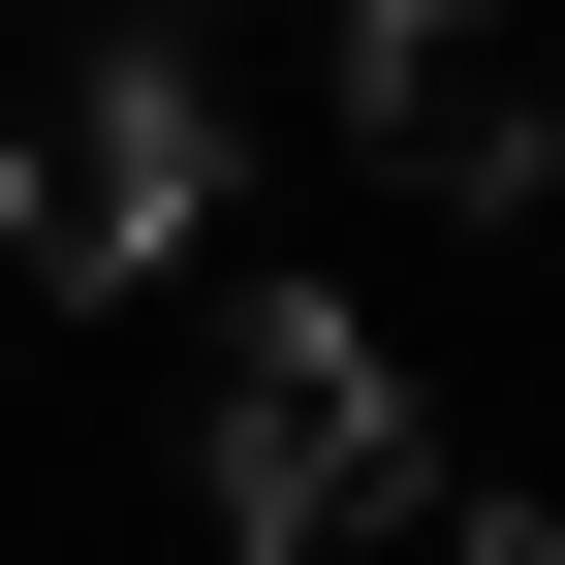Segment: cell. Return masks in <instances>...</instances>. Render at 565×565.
I'll list each match as a JSON object with an SVG mask.
<instances>
[{"label": "cell", "mask_w": 565, "mask_h": 565, "mask_svg": "<svg viewBox=\"0 0 565 565\" xmlns=\"http://www.w3.org/2000/svg\"><path fill=\"white\" fill-rule=\"evenodd\" d=\"M440 565H565V534H534V503H471V534H440Z\"/></svg>", "instance_id": "4"}, {"label": "cell", "mask_w": 565, "mask_h": 565, "mask_svg": "<svg viewBox=\"0 0 565 565\" xmlns=\"http://www.w3.org/2000/svg\"><path fill=\"white\" fill-rule=\"evenodd\" d=\"M408 503H440V440H408V345L282 282V315L221 345V534H252V565H345V534H408Z\"/></svg>", "instance_id": "1"}, {"label": "cell", "mask_w": 565, "mask_h": 565, "mask_svg": "<svg viewBox=\"0 0 565 565\" xmlns=\"http://www.w3.org/2000/svg\"><path fill=\"white\" fill-rule=\"evenodd\" d=\"M189 221H221V95H189V63H63V95L0 126V252L32 282H158Z\"/></svg>", "instance_id": "2"}, {"label": "cell", "mask_w": 565, "mask_h": 565, "mask_svg": "<svg viewBox=\"0 0 565 565\" xmlns=\"http://www.w3.org/2000/svg\"><path fill=\"white\" fill-rule=\"evenodd\" d=\"M345 126H377L440 221H534V189H565V63H534V0H345Z\"/></svg>", "instance_id": "3"}]
</instances>
